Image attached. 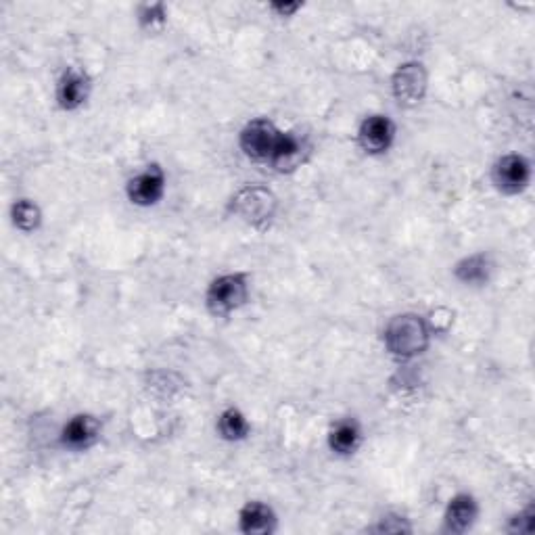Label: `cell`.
<instances>
[{"label": "cell", "mask_w": 535, "mask_h": 535, "mask_svg": "<svg viewBox=\"0 0 535 535\" xmlns=\"http://www.w3.org/2000/svg\"><path fill=\"white\" fill-rule=\"evenodd\" d=\"M383 343H385V350L391 356L400 360H410L429 350L431 327L421 314L404 312V314L393 316L385 324Z\"/></svg>", "instance_id": "cell-1"}, {"label": "cell", "mask_w": 535, "mask_h": 535, "mask_svg": "<svg viewBox=\"0 0 535 535\" xmlns=\"http://www.w3.org/2000/svg\"><path fill=\"white\" fill-rule=\"evenodd\" d=\"M249 301V278L243 272H226L216 276L205 291L207 312L226 318L239 312Z\"/></svg>", "instance_id": "cell-2"}, {"label": "cell", "mask_w": 535, "mask_h": 535, "mask_svg": "<svg viewBox=\"0 0 535 535\" xmlns=\"http://www.w3.org/2000/svg\"><path fill=\"white\" fill-rule=\"evenodd\" d=\"M230 207L235 216H239L245 224L253 228H262L274 220L278 201L266 186L247 184L235 197H232Z\"/></svg>", "instance_id": "cell-3"}, {"label": "cell", "mask_w": 535, "mask_h": 535, "mask_svg": "<svg viewBox=\"0 0 535 535\" xmlns=\"http://www.w3.org/2000/svg\"><path fill=\"white\" fill-rule=\"evenodd\" d=\"M429 74L421 61H406L391 76V95L400 107L414 109L427 97Z\"/></svg>", "instance_id": "cell-4"}, {"label": "cell", "mask_w": 535, "mask_h": 535, "mask_svg": "<svg viewBox=\"0 0 535 535\" xmlns=\"http://www.w3.org/2000/svg\"><path fill=\"white\" fill-rule=\"evenodd\" d=\"M281 128H278L268 118H255L247 122L239 134V147L243 155L255 164H266L270 161V155L274 151V145L281 136Z\"/></svg>", "instance_id": "cell-5"}, {"label": "cell", "mask_w": 535, "mask_h": 535, "mask_svg": "<svg viewBox=\"0 0 535 535\" xmlns=\"http://www.w3.org/2000/svg\"><path fill=\"white\" fill-rule=\"evenodd\" d=\"M168 176L159 164H149L126 182V197L136 207H155L166 197Z\"/></svg>", "instance_id": "cell-6"}, {"label": "cell", "mask_w": 535, "mask_h": 535, "mask_svg": "<svg viewBox=\"0 0 535 535\" xmlns=\"http://www.w3.org/2000/svg\"><path fill=\"white\" fill-rule=\"evenodd\" d=\"M496 189L504 195H519L531 182V164L519 153L502 155L492 170Z\"/></svg>", "instance_id": "cell-7"}, {"label": "cell", "mask_w": 535, "mask_h": 535, "mask_svg": "<svg viewBox=\"0 0 535 535\" xmlns=\"http://www.w3.org/2000/svg\"><path fill=\"white\" fill-rule=\"evenodd\" d=\"M92 82L90 76L80 67H65L55 86L57 107L65 113L82 109L90 97Z\"/></svg>", "instance_id": "cell-8"}, {"label": "cell", "mask_w": 535, "mask_h": 535, "mask_svg": "<svg viewBox=\"0 0 535 535\" xmlns=\"http://www.w3.org/2000/svg\"><path fill=\"white\" fill-rule=\"evenodd\" d=\"M103 425L97 416L80 412L69 418L59 433L61 446L69 452H86L101 439Z\"/></svg>", "instance_id": "cell-9"}, {"label": "cell", "mask_w": 535, "mask_h": 535, "mask_svg": "<svg viewBox=\"0 0 535 535\" xmlns=\"http://www.w3.org/2000/svg\"><path fill=\"white\" fill-rule=\"evenodd\" d=\"M395 124L383 113H372L360 122L358 145L366 155H385L395 143Z\"/></svg>", "instance_id": "cell-10"}, {"label": "cell", "mask_w": 535, "mask_h": 535, "mask_svg": "<svg viewBox=\"0 0 535 535\" xmlns=\"http://www.w3.org/2000/svg\"><path fill=\"white\" fill-rule=\"evenodd\" d=\"M308 151L310 149L304 136H299L295 132H281L270 155L268 166L278 174L295 172L297 168L304 166V161L308 159Z\"/></svg>", "instance_id": "cell-11"}, {"label": "cell", "mask_w": 535, "mask_h": 535, "mask_svg": "<svg viewBox=\"0 0 535 535\" xmlns=\"http://www.w3.org/2000/svg\"><path fill=\"white\" fill-rule=\"evenodd\" d=\"M477 517H479L477 500L467 492H460L450 498L444 510V527L450 533H464L475 525Z\"/></svg>", "instance_id": "cell-12"}, {"label": "cell", "mask_w": 535, "mask_h": 535, "mask_svg": "<svg viewBox=\"0 0 535 535\" xmlns=\"http://www.w3.org/2000/svg\"><path fill=\"white\" fill-rule=\"evenodd\" d=\"M239 529L247 535H270L276 529V513L270 504L251 500L239 510Z\"/></svg>", "instance_id": "cell-13"}, {"label": "cell", "mask_w": 535, "mask_h": 535, "mask_svg": "<svg viewBox=\"0 0 535 535\" xmlns=\"http://www.w3.org/2000/svg\"><path fill=\"white\" fill-rule=\"evenodd\" d=\"M454 276L456 281L467 285V287H483L490 283L492 272H494V264L490 260V255L487 253H473L467 255V258H462L456 266H454Z\"/></svg>", "instance_id": "cell-14"}, {"label": "cell", "mask_w": 535, "mask_h": 535, "mask_svg": "<svg viewBox=\"0 0 535 535\" xmlns=\"http://www.w3.org/2000/svg\"><path fill=\"white\" fill-rule=\"evenodd\" d=\"M327 444L335 456H352L362 444V429L354 418H341L331 427Z\"/></svg>", "instance_id": "cell-15"}, {"label": "cell", "mask_w": 535, "mask_h": 535, "mask_svg": "<svg viewBox=\"0 0 535 535\" xmlns=\"http://www.w3.org/2000/svg\"><path fill=\"white\" fill-rule=\"evenodd\" d=\"M216 431L220 439L228 441V444H239V441H245L251 435V425L239 408L230 406L220 412L216 421Z\"/></svg>", "instance_id": "cell-16"}, {"label": "cell", "mask_w": 535, "mask_h": 535, "mask_svg": "<svg viewBox=\"0 0 535 535\" xmlns=\"http://www.w3.org/2000/svg\"><path fill=\"white\" fill-rule=\"evenodd\" d=\"M9 216L11 224L19 232H26V235H32L42 224V209L32 199H15L9 209Z\"/></svg>", "instance_id": "cell-17"}, {"label": "cell", "mask_w": 535, "mask_h": 535, "mask_svg": "<svg viewBox=\"0 0 535 535\" xmlns=\"http://www.w3.org/2000/svg\"><path fill=\"white\" fill-rule=\"evenodd\" d=\"M138 26L143 30H161L168 21V7L164 3H151V5H141L136 11Z\"/></svg>", "instance_id": "cell-18"}, {"label": "cell", "mask_w": 535, "mask_h": 535, "mask_svg": "<svg viewBox=\"0 0 535 535\" xmlns=\"http://www.w3.org/2000/svg\"><path fill=\"white\" fill-rule=\"evenodd\" d=\"M375 531L379 533H408L410 531V525H406L404 517H398V515H389V517H383V521L375 527Z\"/></svg>", "instance_id": "cell-19"}, {"label": "cell", "mask_w": 535, "mask_h": 535, "mask_svg": "<svg viewBox=\"0 0 535 535\" xmlns=\"http://www.w3.org/2000/svg\"><path fill=\"white\" fill-rule=\"evenodd\" d=\"M270 9L278 17H295V13L304 9V5L301 3H274V5H270Z\"/></svg>", "instance_id": "cell-20"}]
</instances>
